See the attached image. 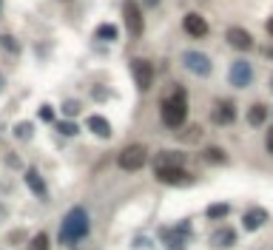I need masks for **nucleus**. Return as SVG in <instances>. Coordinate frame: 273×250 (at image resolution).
<instances>
[{
	"mask_svg": "<svg viewBox=\"0 0 273 250\" xmlns=\"http://www.w3.org/2000/svg\"><path fill=\"white\" fill-rule=\"evenodd\" d=\"M185 117H188V103H185V91L176 88L171 97L162 100V122L168 128H179L185 125Z\"/></svg>",
	"mask_w": 273,
	"mask_h": 250,
	"instance_id": "nucleus-1",
	"label": "nucleus"
},
{
	"mask_svg": "<svg viewBox=\"0 0 273 250\" xmlns=\"http://www.w3.org/2000/svg\"><path fill=\"white\" fill-rule=\"evenodd\" d=\"M85 233H88V216H85V210H83V207H74V210H68L66 222H63V227H60L63 244L80 242Z\"/></svg>",
	"mask_w": 273,
	"mask_h": 250,
	"instance_id": "nucleus-2",
	"label": "nucleus"
},
{
	"mask_svg": "<svg viewBox=\"0 0 273 250\" xmlns=\"http://www.w3.org/2000/svg\"><path fill=\"white\" fill-rule=\"evenodd\" d=\"M117 162H120L122 171H140L142 165L148 162V148L140 145V142H137V145L122 148V151H120V159H117Z\"/></svg>",
	"mask_w": 273,
	"mask_h": 250,
	"instance_id": "nucleus-3",
	"label": "nucleus"
},
{
	"mask_svg": "<svg viewBox=\"0 0 273 250\" xmlns=\"http://www.w3.org/2000/svg\"><path fill=\"white\" fill-rule=\"evenodd\" d=\"M122 17H125L128 34H131V37H140L142 34L145 23H142V14H140V9H137V3H134V0H125V6H122Z\"/></svg>",
	"mask_w": 273,
	"mask_h": 250,
	"instance_id": "nucleus-4",
	"label": "nucleus"
},
{
	"mask_svg": "<svg viewBox=\"0 0 273 250\" xmlns=\"http://www.w3.org/2000/svg\"><path fill=\"white\" fill-rule=\"evenodd\" d=\"M131 74H134V80H137L140 91H148V88H151V83H154V66L148 60H134Z\"/></svg>",
	"mask_w": 273,
	"mask_h": 250,
	"instance_id": "nucleus-5",
	"label": "nucleus"
},
{
	"mask_svg": "<svg viewBox=\"0 0 273 250\" xmlns=\"http://www.w3.org/2000/svg\"><path fill=\"white\" fill-rule=\"evenodd\" d=\"M182 63H185V68H188V71L199 74V77L211 74V60H208L202 51H185V54H182Z\"/></svg>",
	"mask_w": 273,
	"mask_h": 250,
	"instance_id": "nucleus-6",
	"label": "nucleus"
},
{
	"mask_svg": "<svg viewBox=\"0 0 273 250\" xmlns=\"http://www.w3.org/2000/svg\"><path fill=\"white\" fill-rule=\"evenodd\" d=\"M154 177L165 185H188L191 174H185L182 168H154Z\"/></svg>",
	"mask_w": 273,
	"mask_h": 250,
	"instance_id": "nucleus-7",
	"label": "nucleus"
},
{
	"mask_svg": "<svg viewBox=\"0 0 273 250\" xmlns=\"http://www.w3.org/2000/svg\"><path fill=\"white\" fill-rule=\"evenodd\" d=\"M250 80H253V68H250V63L248 60H236L231 66V83L236 88H245L250 83Z\"/></svg>",
	"mask_w": 273,
	"mask_h": 250,
	"instance_id": "nucleus-8",
	"label": "nucleus"
},
{
	"mask_svg": "<svg viewBox=\"0 0 273 250\" xmlns=\"http://www.w3.org/2000/svg\"><path fill=\"white\" fill-rule=\"evenodd\" d=\"M233 120H236V105H233L231 100H219V103L213 105V122H216V125H231Z\"/></svg>",
	"mask_w": 273,
	"mask_h": 250,
	"instance_id": "nucleus-9",
	"label": "nucleus"
},
{
	"mask_svg": "<svg viewBox=\"0 0 273 250\" xmlns=\"http://www.w3.org/2000/svg\"><path fill=\"white\" fill-rule=\"evenodd\" d=\"M225 37H228V43H231L236 51H248L250 46H253V37H250L245 29H239V26H231Z\"/></svg>",
	"mask_w": 273,
	"mask_h": 250,
	"instance_id": "nucleus-10",
	"label": "nucleus"
},
{
	"mask_svg": "<svg viewBox=\"0 0 273 250\" xmlns=\"http://www.w3.org/2000/svg\"><path fill=\"white\" fill-rule=\"evenodd\" d=\"M185 165V153L179 151H162L154 157V168H182Z\"/></svg>",
	"mask_w": 273,
	"mask_h": 250,
	"instance_id": "nucleus-11",
	"label": "nucleus"
},
{
	"mask_svg": "<svg viewBox=\"0 0 273 250\" xmlns=\"http://www.w3.org/2000/svg\"><path fill=\"white\" fill-rule=\"evenodd\" d=\"M267 222V210L265 207H250L248 214L242 216V225H245V230H259L262 225Z\"/></svg>",
	"mask_w": 273,
	"mask_h": 250,
	"instance_id": "nucleus-12",
	"label": "nucleus"
},
{
	"mask_svg": "<svg viewBox=\"0 0 273 250\" xmlns=\"http://www.w3.org/2000/svg\"><path fill=\"white\" fill-rule=\"evenodd\" d=\"M185 31H188L191 37H205L208 34L205 17H199V14H188V17H185Z\"/></svg>",
	"mask_w": 273,
	"mask_h": 250,
	"instance_id": "nucleus-13",
	"label": "nucleus"
},
{
	"mask_svg": "<svg viewBox=\"0 0 273 250\" xmlns=\"http://www.w3.org/2000/svg\"><path fill=\"white\" fill-rule=\"evenodd\" d=\"M85 125H88V131H91V134H97L100 140H108V137H111V125H108L105 117H88Z\"/></svg>",
	"mask_w": 273,
	"mask_h": 250,
	"instance_id": "nucleus-14",
	"label": "nucleus"
},
{
	"mask_svg": "<svg viewBox=\"0 0 273 250\" xmlns=\"http://www.w3.org/2000/svg\"><path fill=\"white\" fill-rule=\"evenodd\" d=\"M26 185H29V188L34 190L40 199H46V196H49V190H46V182L40 179V174H37L34 168H29V171H26Z\"/></svg>",
	"mask_w": 273,
	"mask_h": 250,
	"instance_id": "nucleus-15",
	"label": "nucleus"
},
{
	"mask_svg": "<svg viewBox=\"0 0 273 250\" xmlns=\"http://www.w3.org/2000/svg\"><path fill=\"white\" fill-rule=\"evenodd\" d=\"M265 120H267V108L265 105H250V111H248V125L250 128H259V125H265Z\"/></svg>",
	"mask_w": 273,
	"mask_h": 250,
	"instance_id": "nucleus-16",
	"label": "nucleus"
},
{
	"mask_svg": "<svg viewBox=\"0 0 273 250\" xmlns=\"http://www.w3.org/2000/svg\"><path fill=\"white\" fill-rule=\"evenodd\" d=\"M233 242H236V230H231V227H222V230L213 233V244L216 247H233Z\"/></svg>",
	"mask_w": 273,
	"mask_h": 250,
	"instance_id": "nucleus-17",
	"label": "nucleus"
},
{
	"mask_svg": "<svg viewBox=\"0 0 273 250\" xmlns=\"http://www.w3.org/2000/svg\"><path fill=\"white\" fill-rule=\"evenodd\" d=\"M97 37L100 40H117L120 31H117V26H111V23H100L97 26Z\"/></svg>",
	"mask_w": 273,
	"mask_h": 250,
	"instance_id": "nucleus-18",
	"label": "nucleus"
},
{
	"mask_svg": "<svg viewBox=\"0 0 273 250\" xmlns=\"http://www.w3.org/2000/svg\"><path fill=\"white\" fill-rule=\"evenodd\" d=\"M228 214H231V205H228V202H216V205L208 207V216H211V219H222V216H228Z\"/></svg>",
	"mask_w": 273,
	"mask_h": 250,
	"instance_id": "nucleus-19",
	"label": "nucleus"
},
{
	"mask_svg": "<svg viewBox=\"0 0 273 250\" xmlns=\"http://www.w3.org/2000/svg\"><path fill=\"white\" fill-rule=\"evenodd\" d=\"M26 250H49V236H46V233H37Z\"/></svg>",
	"mask_w": 273,
	"mask_h": 250,
	"instance_id": "nucleus-20",
	"label": "nucleus"
},
{
	"mask_svg": "<svg viewBox=\"0 0 273 250\" xmlns=\"http://www.w3.org/2000/svg\"><path fill=\"white\" fill-rule=\"evenodd\" d=\"M14 137H17V140H29L31 137V122H20V125H14Z\"/></svg>",
	"mask_w": 273,
	"mask_h": 250,
	"instance_id": "nucleus-21",
	"label": "nucleus"
},
{
	"mask_svg": "<svg viewBox=\"0 0 273 250\" xmlns=\"http://www.w3.org/2000/svg\"><path fill=\"white\" fill-rule=\"evenodd\" d=\"M57 131H60V134H68V137H74V134H77V125H74L71 120H63V122H57Z\"/></svg>",
	"mask_w": 273,
	"mask_h": 250,
	"instance_id": "nucleus-22",
	"label": "nucleus"
},
{
	"mask_svg": "<svg viewBox=\"0 0 273 250\" xmlns=\"http://www.w3.org/2000/svg\"><path fill=\"white\" fill-rule=\"evenodd\" d=\"M205 157L211 159V162H225V153L219 151L216 145H213V148H205Z\"/></svg>",
	"mask_w": 273,
	"mask_h": 250,
	"instance_id": "nucleus-23",
	"label": "nucleus"
},
{
	"mask_svg": "<svg viewBox=\"0 0 273 250\" xmlns=\"http://www.w3.org/2000/svg\"><path fill=\"white\" fill-rule=\"evenodd\" d=\"M0 46H6L9 51H17V43H14V40H12L9 34H0Z\"/></svg>",
	"mask_w": 273,
	"mask_h": 250,
	"instance_id": "nucleus-24",
	"label": "nucleus"
},
{
	"mask_svg": "<svg viewBox=\"0 0 273 250\" xmlns=\"http://www.w3.org/2000/svg\"><path fill=\"white\" fill-rule=\"evenodd\" d=\"M63 111H66L68 117H71V114H77V111H80V103H74V100H68V103H63Z\"/></svg>",
	"mask_w": 273,
	"mask_h": 250,
	"instance_id": "nucleus-25",
	"label": "nucleus"
},
{
	"mask_svg": "<svg viewBox=\"0 0 273 250\" xmlns=\"http://www.w3.org/2000/svg\"><path fill=\"white\" fill-rule=\"evenodd\" d=\"M182 140H185V142H196V140H199V128H191L188 134H182Z\"/></svg>",
	"mask_w": 273,
	"mask_h": 250,
	"instance_id": "nucleus-26",
	"label": "nucleus"
},
{
	"mask_svg": "<svg viewBox=\"0 0 273 250\" xmlns=\"http://www.w3.org/2000/svg\"><path fill=\"white\" fill-rule=\"evenodd\" d=\"M40 117H43V120H54V108H51V105H43Z\"/></svg>",
	"mask_w": 273,
	"mask_h": 250,
	"instance_id": "nucleus-27",
	"label": "nucleus"
},
{
	"mask_svg": "<svg viewBox=\"0 0 273 250\" xmlns=\"http://www.w3.org/2000/svg\"><path fill=\"white\" fill-rule=\"evenodd\" d=\"M265 145H267V151H270V153H273V128H270V131H267V137H265Z\"/></svg>",
	"mask_w": 273,
	"mask_h": 250,
	"instance_id": "nucleus-28",
	"label": "nucleus"
},
{
	"mask_svg": "<svg viewBox=\"0 0 273 250\" xmlns=\"http://www.w3.org/2000/svg\"><path fill=\"white\" fill-rule=\"evenodd\" d=\"M267 34H270V37H273V17H270V20H267Z\"/></svg>",
	"mask_w": 273,
	"mask_h": 250,
	"instance_id": "nucleus-29",
	"label": "nucleus"
},
{
	"mask_svg": "<svg viewBox=\"0 0 273 250\" xmlns=\"http://www.w3.org/2000/svg\"><path fill=\"white\" fill-rule=\"evenodd\" d=\"M265 57H270V60H273V46H267V49H265Z\"/></svg>",
	"mask_w": 273,
	"mask_h": 250,
	"instance_id": "nucleus-30",
	"label": "nucleus"
},
{
	"mask_svg": "<svg viewBox=\"0 0 273 250\" xmlns=\"http://www.w3.org/2000/svg\"><path fill=\"white\" fill-rule=\"evenodd\" d=\"M3 219H6V207L0 205V222H3Z\"/></svg>",
	"mask_w": 273,
	"mask_h": 250,
	"instance_id": "nucleus-31",
	"label": "nucleus"
},
{
	"mask_svg": "<svg viewBox=\"0 0 273 250\" xmlns=\"http://www.w3.org/2000/svg\"><path fill=\"white\" fill-rule=\"evenodd\" d=\"M142 3H145V6H157L159 0H142Z\"/></svg>",
	"mask_w": 273,
	"mask_h": 250,
	"instance_id": "nucleus-32",
	"label": "nucleus"
},
{
	"mask_svg": "<svg viewBox=\"0 0 273 250\" xmlns=\"http://www.w3.org/2000/svg\"><path fill=\"white\" fill-rule=\"evenodd\" d=\"M0 91H3V77H0Z\"/></svg>",
	"mask_w": 273,
	"mask_h": 250,
	"instance_id": "nucleus-33",
	"label": "nucleus"
},
{
	"mask_svg": "<svg viewBox=\"0 0 273 250\" xmlns=\"http://www.w3.org/2000/svg\"><path fill=\"white\" fill-rule=\"evenodd\" d=\"M270 91H273V77H270Z\"/></svg>",
	"mask_w": 273,
	"mask_h": 250,
	"instance_id": "nucleus-34",
	"label": "nucleus"
},
{
	"mask_svg": "<svg viewBox=\"0 0 273 250\" xmlns=\"http://www.w3.org/2000/svg\"><path fill=\"white\" fill-rule=\"evenodd\" d=\"M0 3H3V0H0Z\"/></svg>",
	"mask_w": 273,
	"mask_h": 250,
	"instance_id": "nucleus-35",
	"label": "nucleus"
}]
</instances>
